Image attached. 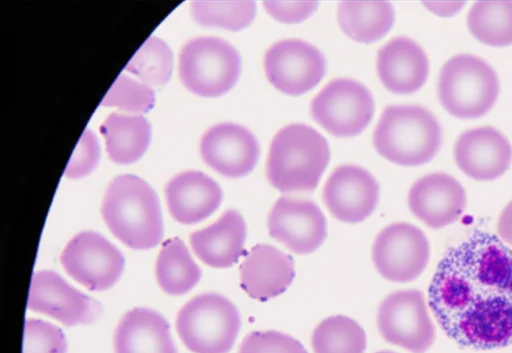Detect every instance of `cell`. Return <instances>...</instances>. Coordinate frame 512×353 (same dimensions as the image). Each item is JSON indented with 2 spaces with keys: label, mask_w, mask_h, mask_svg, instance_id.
Instances as JSON below:
<instances>
[{
  "label": "cell",
  "mask_w": 512,
  "mask_h": 353,
  "mask_svg": "<svg viewBox=\"0 0 512 353\" xmlns=\"http://www.w3.org/2000/svg\"><path fill=\"white\" fill-rule=\"evenodd\" d=\"M376 320L385 341L412 353H425L434 343L435 327L420 290L389 294L380 303Z\"/></svg>",
  "instance_id": "ba28073f"
},
{
  "label": "cell",
  "mask_w": 512,
  "mask_h": 353,
  "mask_svg": "<svg viewBox=\"0 0 512 353\" xmlns=\"http://www.w3.org/2000/svg\"><path fill=\"white\" fill-rule=\"evenodd\" d=\"M101 212L113 235L132 249H150L162 240L158 197L147 182L135 175H121L110 183Z\"/></svg>",
  "instance_id": "7a4b0ae2"
},
{
  "label": "cell",
  "mask_w": 512,
  "mask_h": 353,
  "mask_svg": "<svg viewBox=\"0 0 512 353\" xmlns=\"http://www.w3.org/2000/svg\"><path fill=\"white\" fill-rule=\"evenodd\" d=\"M172 217L183 224L200 222L210 216L222 201L217 182L200 171H186L173 177L165 187Z\"/></svg>",
  "instance_id": "44dd1931"
},
{
  "label": "cell",
  "mask_w": 512,
  "mask_h": 353,
  "mask_svg": "<svg viewBox=\"0 0 512 353\" xmlns=\"http://www.w3.org/2000/svg\"><path fill=\"white\" fill-rule=\"evenodd\" d=\"M467 25L480 42L492 46L512 44V1H477L469 10Z\"/></svg>",
  "instance_id": "4316f807"
},
{
  "label": "cell",
  "mask_w": 512,
  "mask_h": 353,
  "mask_svg": "<svg viewBox=\"0 0 512 353\" xmlns=\"http://www.w3.org/2000/svg\"><path fill=\"white\" fill-rule=\"evenodd\" d=\"M408 206L427 226L438 229L453 222L466 206L462 185L446 173H432L418 179L410 188Z\"/></svg>",
  "instance_id": "ac0fdd59"
},
{
  "label": "cell",
  "mask_w": 512,
  "mask_h": 353,
  "mask_svg": "<svg viewBox=\"0 0 512 353\" xmlns=\"http://www.w3.org/2000/svg\"><path fill=\"white\" fill-rule=\"evenodd\" d=\"M311 345L314 353H364L367 337L355 320L334 315L322 320L313 330Z\"/></svg>",
  "instance_id": "83f0119b"
},
{
  "label": "cell",
  "mask_w": 512,
  "mask_h": 353,
  "mask_svg": "<svg viewBox=\"0 0 512 353\" xmlns=\"http://www.w3.org/2000/svg\"><path fill=\"white\" fill-rule=\"evenodd\" d=\"M241 317L237 307L217 293H203L178 312L176 329L194 353H228L238 336Z\"/></svg>",
  "instance_id": "5b68a950"
},
{
  "label": "cell",
  "mask_w": 512,
  "mask_h": 353,
  "mask_svg": "<svg viewBox=\"0 0 512 353\" xmlns=\"http://www.w3.org/2000/svg\"><path fill=\"white\" fill-rule=\"evenodd\" d=\"M377 72L391 92L407 94L418 90L426 81L429 62L423 48L408 37H395L377 54Z\"/></svg>",
  "instance_id": "ffe728a7"
},
{
  "label": "cell",
  "mask_w": 512,
  "mask_h": 353,
  "mask_svg": "<svg viewBox=\"0 0 512 353\" xmlns=\"http://www.w3.org/2000/svg\"><path fill=\"white\" fill-rule=\"evenodd\" d=\"M465 3L463 2H425L431 11L438 15L449 16L457 12Z\"/></svg>",
  "instance_id": "8d00e7d4"
},
{
  "label": "cell",
  "mask_w": 512,
  "mask_h": 353,
  "mask_svg": "<svg viewBox=\"0 0 512 353\" xmlns=\"http://www.w3.org/2000/svg\"><path fill=\"white\" fill-rule=\"evenodd\" d=\"M457 166L468 177L489 181L500 177L510 167L512 147L508 139L491 126L462 133L454 147Z\"/></svg>",
  "instance_id": "e0dca14e"
},
{
  "label": "cell",
  "mask_w": 512,
  "mask_h": 353,
  "mask_svg": "<svg viewBox=\"0 0 512 353\" xmlns=\"http://www.w3.org/2000/svg\"><path fill=\"white\" fill-rule=\"evenodd\" d=\"M100 157V147L95 134L86 129L66 166L65 176L68 178H81L92 172Z\"/></svg>",
  "instance_id": "836d02e7"
},
{
  "label": "cell",
  "mask_w": 512,
  "mask_h": 353,
  "mask_svg": "<svg viewBox=\"0 0 512 353\" xmlns=\"http://www.w3.org/2000/svg\"><path fill=\"white\" fill-rule=\"evenodd\" d=\"M173 66L172 52L157 37H149L127 63L125 70L136 75L150 88L163 86L170 78Z\"/></svg>",
  "instance_id": "f1b7e54d"
},
{
  "label": "cell",
  "mask_w": 512,
  "mask_h": 353,
  "mask_svg": "<svg viewBox=\"0 0 512 353\" xmlns=\"http://www.w3.org/2000/svg\"><path fill=\"white\" fill-rule=\"evenodd\" d=\"M267 226L273 239L301 255L317 250L327 235L323 212L308 199L281 196L269 212Z\"/></svg>",
  "instance_id": "4fadbf2b"
},
{
  "label": "cell",
  "mask_w": 512,
  "mask_h": 353,
  "mask_svg": "<svg viewBox=\"0 0 512 353\" xmlns=\"http://www.w3.org/2000/svg\"><path fill=\"white\" fill-rule=\"evenodd\" d=\"M238 353H308L296 338L275 330L252 331L242 340Z\"/></svg>",
  "instance_id": "d6a6232c"
},
{
  "label": "cell",
  "mask_w": 512,
  "mask_h": 353,
  "mask_svg": "<svg viewBox=\"0 0 512 353\" xmlns=\"http://www.w3.org/2000/svg\"><path fill=\"white\" fill-rule=\"evenodd\" d=\"M27 307L67 326L88 324L99 313V305L94 300L49 270L38 271L33 275Z\"/></svg>",
  "instance_id": "2e32d148"
},
{
  "label": "cell",
  "mask_w": 512,
  "mask_h": 353,
  "mask_svg": "<svg viewBox=\"0 0 512 353\" xmlns=\"http://www.w3.org/2000/svg\"><path fill=\"white\" fill-rule=\"evenodd\" d=\"M200 152L204 162L228 178L250 173L257 164L260 148L255 135L235 123H220L203 135Z\"/></svg>",
  "instance_id": "9a60e30c"
},
{
  "label": "cell",
  "mask_w": 512,
  "mask_h": 353,
  "mask_svg": "<svg viewBox=\"0 0 512 353\" xmlns=\"http://www.w3.org/2000/svg\"><path fill=\"white\" fill-rule=\"evenodd\" d=\"M193 19L203 26H217L237 31L248 26L256 15L253 1H195L191 3Z\"/></svg>",
  "instance_id": "f546056e"
},
{
  "label": "cell",
  "mask_w": 512,
  "mask_h": 353,
  "mask_svg": "<svg viewBox=\"0 0 512 353\" xmlns=\"http://www.w3.org/2000/svg\"><path fill=\"white\" fill-rule=\"evenodd\" d=\"M264 69L268 80L278 90L300 95L322 79L326 60L314 45L300 39H284L269 47Z\"/></svg>",
  "instance_id": "7c38bea8"
},
{
  "label": "cell",
  "mask_w": 512,
  "mask_h": 353,
  "mask_svg": "<svg viewBox=\"0 0 512 353\" xmlns=\"http://www.w3.org/2000/svg\"><path fill=\"white\" fill-rule=\"evenodd\" d=\"M376 353H395V352L390 351V350H383V351H378Z\"/></svg>",
  "instance_id": "74e56055"
},
{
  "label": "cell",
  "mask_w": 512,
  "mask_h": 353,
  "mask_svg": "<svg viewBox=\"0 0 512 353\" xmlns=\"http://www.w3.org/2000/svg\"><path fill=\"white\" fill-rule=\"evenodd\" d=\"M499 92L496 72L483 59L471 54H458L441 69L439 99L453 116L477 118L490 110Z\"/></svg>",
  "instance_id": "8992f818"
},
{
  "label": "cell",
  "mask_w": 512,
  "mask_h": 353,
  "mask_svg": "<svg viewBox=\"0 0 512 353\" xmlns=\"http://www.w3.org/2000/svg\"><path fill=\"white\" fill-rule=\"evenodd\" d=\"M497 232L499 238L506 244L512 246V201H510L500 213Z\"/></svg>",
  "instance_id": "d590c367"
},
{
  "label": "cell",
  "mask_w": 512,
  "mask_h": 353,
  "mask_svg": "<svg viewBox=\"0 0 512 353\" xmlns=\"http://www.w3.org/2000/svg\"><path fill=\"white\" fill-rule=\"evenodd\" d=\"M246 235L247 227L242 215L230 209L210 226L192 233L190 244L206 265L228 268L244 254Z\"/></svg>",
  "instance_id": "7402d4cb"
},
{
  "label": "cell",
  "mask_w": 512,
  "mask_h": 353,
  "mask_svg": "<svg viewBox=\"0 0 512 353\" xmlns=\"http://www.w3.org/2000/svg\"><path fill=\"white\" fill-rule=\"evenodd\" d=\"M65 352L66 339L61 329L42 320H26L22 353Z\"/></svg>",
  "instance_id": "1f68e13d"
},
{
  "label": "cell",
  "mask_w": 512,
  "mask_h": 353,
  "mask_svg": "<svg viewBox=\"0 0 512 353\" xmlns=\"http://www.w3.org/2000/svg\"><path fill=\"white\" fill-rule=\"evenodd\" d=\"M442 140L436 117L418 105H391L384 109L373 134V144L387 160L404 166L430 161Z\"/></svg>",
  "instance_id": "277c9868"
},
{
  "label": "cell",
  "mask_w": 512,
  "mask_h": 353,
  "mask_svg": "<svg viewBox=\"0 0 512 353\" xmlns=\"http://www.w3.org/2000/svg\"><path fill=\"white\" fill-rule=\"evenodd\" d=\"M430 258L429 241L422 230L407 222L392 223L376 236L372 261L378 273L391 282L417 279Z\"/></svg>",
  "instance_id": "30bf717a"
},
{
  "label": "cell",
  "mask_w": 512,
  "mask_h": 353,
  "mask_svg": "<svg viewBox=\"0 0 512 353\" xmlns=\"http://www.w3.org/2000/svg\"><path fill=\"white\" fill-rule=\"evenodd\" d=\"M156 278L161 289L173 296L187 293L200 280L201 270L179 238L163 244L156 262Z\"/></svg>",
  "instance_id": "484cf974"
},
{
  "label": "cell",
  "mask_w": 512,
  "mask_h": 353,
  "mask_svg": "<svg viewBox=\"0 0 512 353\" xmlns=\"http://www.w3.org/2000/svg\"><path fill=\"white\" fill-rule=\"evenodd\" d=\"M60 261L69 276L94 291L113 286L124 267L117 247L93 231L75 235L62 251Z\"/></svg>",
  "instance_id": "8fae6325"
},
{
  "label": "cell",
  "mask_w": 512,
  "mask_h": 353,
  "mask_svg": "<svg viewBox=\"0 0 512 353\" xmlns=\"http://www.w3.org/2000/svg\"><path fill=\"white\" fill-rule=\"evenodd\" d=\"M109 158L119 164L137 161L150 141V125L141 115L112 113L100 127Z\"/></svg>",
  "instance_id": "cb8c5ba5"
},
{
  "label": "cell",
  "mask_w": 512,
  "mask_h": 353,
  "mask_svg": "<svg viewBox=\"0 0 512 353\" xmlns=\"http://www.w3.org/2000/svg\"><path fill=\"white\" fill-rule=\"evenodd\" d=\"M310 112L329 133L350 137L359 134L369 124L374 113V99L362 83L337 78L313 98Z\"/></svg>",
  "instance_id": "9c48e42d"
},
{
  "label": "cell",
  "mask_w": 512,
  "mask_h": 353,
  "mask_svg": "<svg viewBox=\"0 0 512 353\" xmlns=\"http://www.w3.org/2000/svg\"><path fill=\"white\" fill-rule=\"evenodd\" d=\"M444 333L463 347L512 344V248L484 231L449 248L428 288Z\"/></svg>",
  "instance_id": "6da1fadb"
},
{
  "label": "cell",
  "mask_w": 512,
  "mask_h": 353,
  "mask_svg": "<svg viewBox=\"0 0 512 353\" xmlns=\"http://www.w3.org/2000/svg\"><path fill=\"white\" fill-rule=\"evenodd\" d=\"M152 88L122 74L104 96L101 105L131 113L147 112L154 104Z\"/></svg>",
  "instance_id": "4dcf8cb0"
},
{
  "label": "cell",
  "mask_w": 512,
  "mask_h": 353,
  "mask_svg": "<svg viewBox=\"0 0 512 353\" xmlns=\"http://www.w3.org/2000/svg\"><path fill=\"white\" fill-rule=\"evenodd\" d=\"M115 353H177L169 324L148 308L128 311L114 333Z\"/></svg>",
  "instance_id": "603a6c76"
},
{
  "label": "cell",
  "mask_w": 512,
  "mask_h": 353,
  "mask_svg": "<svg viewBox=\"0 0 512 353\" xmlns=\"http://www.w3.org/2000/svg\"><path fill=\"white\" fill-rule=\"evenodd\" d=\"M394 19V8L387 1H343L338 6L340 27L358 42L380 39L391 29Z\"/></svg>",
  "instance_id": "d4e9b609"
},
{
  "label": "cell",
  "mask_w": 512,
  "mask_h": 353,
  "mask_svg": "<svg viewBox=\"0 0 512 353\" xmlns=\"http://www.w3.org/2000/svg\"><path fill=\"white\" fill-rule=\"evenodd\" d=\"M240 71L239 52L221 38H195L180 53L179 76L183 85L203 97H217L229 91Z\"/></svg>",
  "instance_id": "52a82bcc"
},
{
  "label": "cell",
  "mask_w": 512,
  "mask_h": 353,
  "mask_svg": "<svg viewBox=\"0 0 512 353\" xmlns=\"http://www.w3.org/2000/svg\"><path fill=\"white\" fill-rule=\"evenodd\" d=\"M295 276L293 258L269 244H257L239 268L240 286L252 299L267 301L284 293Z\"/></svg>",
  "instance_id": "d6986e66"
},
{
  "label": "cell",
  "mask_w": 512,
  "mask_h": 353,
  "mask_svg": "<svg viewBox=\"0 0 512 353\" xmlns=\"http://www.w3.org/2000/svg\"><path fill=\"white\" fill-rule=\"evenodd\" d=\"M326 139L313 127L294 123L273 137L266 166L269 183L283 193L312 191L329 162Z\"/></svg>",
  "instance_id": "3957f363"
},
{
  "label": "cell",
  "mask_w": 512,
  "mask_h": 353,
  "mask_svg": "<svg viewBox=\"0 0 512 353\" xmlns=\"http://www.w3.org/2000/svg\"><path fill=\"white\" fill-rule=\"evenodd\" d=\"M265 10L283 23H297L308 18L318 7L316 1H265Z\"/></svg>",
  "instance_id": "e575fe53"
},
{
  "label": "cell",
  "mask_w": 512,
  "mask_h": 353,
  "mask_svg": "<svg viewBox=\"0 0 512 353\" xmlns=\"http://www.w3.org/2000/svg\"><path fill=\"white\" fill-rule=\"evenodd\" d=\"M379 184L363 167L344 164L336 167L323 188V200L331 215L345 223L369 217L379 201Z\"/></svg>",
  "instance_id": "5bb4252c"
}]
</instances>
